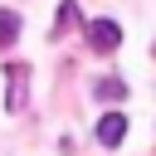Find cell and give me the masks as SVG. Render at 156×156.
<instances>
[{"label":"cell","mask_w":156,"mask_h":156,"mask_svg":"<svg viewBox=\"0 0 156 156\" xmlns=\"http://www.w3.org/2000/svg\"><path fill=\"white\" fill-rule=\"evenodd\" d=\"M117 44H122V24L117 20H93L88 24V49L93 54H112Z\"/></svg>","instance_id":"7a4b0ae2"},{"label":"cell","mask_w":156,"mask_h":156,"mask_svg":"<svg viewBox=\"0 0 156 156\" xmlns=\"http://www.w3.org/2000/svg\"><path fill=\"white\" fill-rule=\"evenodd\" d=\"M20 39V15L15 10H0V49H10Z\"/></svg>","instance_id":"5b68a950"},{"label":"cell","mask_w":156,"mask_h":156,"mask_svg":"<svg viewBox=\"0 0 156 156\" xmlns=\"http://www.w3.org/2000/svg\"><path fill=\"white\" fill-rule=\"evenodd\" d=\"M93 98H102V102H122V98H127V83H122V78H98V83H93Z\"/></svg>","instance_id":"277c9868"},{"label":"cell","mask_w":156,"mask_h":156,"mask_svg":"<svg viewBox=\"0 0 156 156\" xmlns=\"http://www.w3.org/2000/svg\"><path fill=\"white\" fill-rule=\"evenodd\" d=\"M29 98V63H10L5 68V112H24Z\"/></svg>","instance_id":"6da1fadb"},{"label":"cell","mask_w":156,"mask_h":156,"mask_svg":"<svg viewBox=\"0 0 156 156\" xmlns=\"http://www.w3.org/2000/svg\"><path fill=\"white\" fill-rule=\"evenodd\" d=\"M73 20L83 24V15H78V0H63V5H58V20H54V34H63Z\"/></svg>","instance_id":"8992f818"},{"label":"cell","mask_w":156,"mask_h":156,"mask_svg":"<svg viewBox=\"0 0 156 156\" xmlns=\"http://www.w3.org/2000/svg\"><path fill=\"white\" fill-rule=\"evenodd\" d=\"M122 136H127V117L122 112H102L98 117V141L102 146H122Z\"/></svg>","instance_id":"3957f363"}]
</instances>
